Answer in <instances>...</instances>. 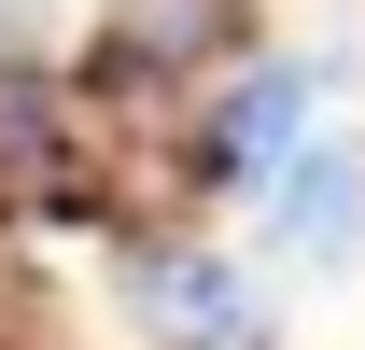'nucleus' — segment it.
<instances>
[{
    "mask_svg": "<svg viewBox=\"0 0 365 350\" xmlns=\"http://www.w3.org/2000/svg\"><path fill=\"white\" fill-rule=\"evenodd\" d=\"M253 28V0H98V70L113 85H211Z\"/></svg>",
    "mask_w": 365,
    "mask_h": 350,
    "instance_id": "obj_3",
    "label": "nucleus"
},
{
    "mask_svg": "<svg viewBox=\"0 0 365 350\" xmlns=\"http://www.w3.org/2000/svg\"><path fill=\"white\" fill-rule=\"evenodd\" d=\"M267 224H281V253H351L365 238V154H337V140H295L267 169Z\"/></svg>",
    "mask_w": 365,
    "mask_h": 350,
    "instance_id": "obj_4",
    "label": "nucleus"
},
{
    "mask_svg": "<svg viewBox=\"0 0 365 350\" xmlns=\"http://www.w3.org/2000/svg\"><path fill=\"white\" fill-rule=\"evenodd\" d=\"M127 308H140V336L155 350H267V295H253V266L225 253H197V238H155V253L127 266Z\"/></svg>",
    "mask_w": 365,
    "mask_h": 350,
    "instance_id": "obj_2",
    "label": "nucleus"
},
{
    "mask_svg": "<svg viewBox=\"0 0 365 350\" xmlns=\"http://www.w3.org/2000/svg\"><path fill=\"white\" fill-rule=\"evenodd\" d=\"M309 127H323V70L309 56H225L211 98H197V182H267Z\"/></svg>",
    "mask_w": 365,
    "mask_h": 350,
    "instance_id": "obj_1",
    "label": "nucleus"
}]
</instances>
